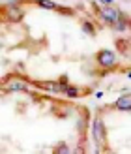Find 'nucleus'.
Listing matches in <instances>:
<instances>
[{
    "label": "nucleus",
    "instance_id": "f257e3e1",
    "mask_svg": "<svg viewBox=\"0 0 131 154\" xmlns=\"http://www.w3.org/2000/svg\"><path fill=\"white\" fill-rule=\"evenodd\" d=\"M97 17H99V21L103 23V25H114L118 19H122V17H126V13L120 10V8H114L112 4H109V6H101L97 10Z\"/></svg>",
    "mask_w": 131,
    "mask_h": 154
},
{
    "label": "nucleus",
    "instance_id": "f03ea898",
    "mask_svg": "<svg viewBox=\"0 0 131 154\" xmlns=\"http://www.w3.org/2000/svg\"><path fill=\"white\" fill-rule=\"evenodd\" d=\"M96 64L101 68V70H111L118 64V55L111 49H99L96 53Z\"/></svg>",
    "mask_w": 131,
    "mask_h": 154
},
{
    "label": "nucleus",
    "instance_id": "7ed1b4c3",
    "mask_svg": "<svg viewBox=\"0 0 131 154\" xmlns=\"http://www.w3.org/2000/svg\"><path fill=\"white\" fill-rule=\"evenodd\" d=\"M2 13H4V19L7 21V23H21L22 19H25V10L17 4V2H10L7 6H4L2 8Z\"/></svg>",
    "mask_w": 131,
    "mask_h": 154
},
{
    "label": "nucleus",
    "instance_id": "20e7f679",
    "mask_svg": "<svg viewBox=\"0 0 131 154\" xmlns=\"http://www.w3.org/2000/svg\"><path fill=\"white\" fill-rule=\"evenodd\" d=\"M92 137H94V143L97 147V152L101 150V147L105 145V124L101 119H94V124H92Z\"/></svg>",
    "mask_w": 131,
    "mask_h": 154
},
{
    "label": "nucleus",
    "instance_id": "39448f33",
    "mask_svg": "<svg viewBox=\"0 0 131 154\" xmlns=\"http://www.w3.org/2000/svg\"><path fill=\"white\" fill-rule=\"evenodd\" d=\"M4 88L7 92H21V90H28V85L19 79V77H15V75H10L6 79V85H4Z\"/></svg>",
    "mask_w": 131,
    "mask_h": 154
},
{
    "label": "nucleus",
    "instance_id": "423d86ee",
    "mask_svg": "<svg viewBox=\"0 0 131 154\" xmlns=\"http://www.w3.org/2000/svg\"><path fill=\"white\" fill-rule=\"evenodd\" d=\"M62 94L66 96V98H81V96H84V94H90V88H82L81 90V87H75V85H66V87H62Z\"/></svg>",
    "mask_w": 131,
    "mask_h": 154
},
{
    "label": "nucleus",
    "instance_id": "0eeeda50",
    "mask_svg": "<svg viewBox=\"0 0 131 154\" xmlns=\"http://www.w3.org/2000/svg\"><path fill=\"white\" fill-rule=\"evenodd\" d=\"M30 83L34 87H37L40 90H45V92H60L58 81H30Z\"/></svg>",
    "mask_w": 131,
    "mask_h": 154
},
{
    "label": "nucleus",
    "instance_id": "6e6552de",
    "mask_svg": "<svg viewBox=\"0 0 131 154\" xmlns=\"http://www.w3.org/2000/svg\"><path fill=\"white\" fill-rule=\"evenodd\" d=\"M114 109H118V111H129L131 109V98H129V94L126 92L124 96H120L116 102H114Z\"/></svg>",
    "mask_w": 131,
    "mask_h": 154
},
{
    "label": "nucleus",
    "instance_id": "1a4fd4ad",
    "mask_svg": "<svg viewBox=\"0 0 131 154\" xmlns=\"http://www.w3.org/2000/svg\"><path fill=\"white\" fill-rule=\"evenodd\" d=\"M28 2L36 4L37 8H41V10H51V11H58L60 10V4L52 2V0H28Z\"/></svg>",
    "mask_w": 131,
    "mask_h": 154
},
{
    "label": "nucleus",
    "instance_id": "9d476101",
    "mask_svg": "<svg viewBox=\"0 0 131 154\" xmlns=\"http://www.w3.org/2000/svg\"><path fill=\"white\" fill-rule=\"evenodd\" d=\"M112 26V30H116V32H127L129 30V17L126 15V17H122V19H118L114 25H111Z\"/></svg>",
    "mask_w": 131,
    "mask_h": 154
},
{
    "label": "nucleus",
    "instance_id": "9b49d317",
    "mask_svg": "<svg viewBox=\"0 0 131 154\" xmlns=\"http://www.w3.org/2000/svg\"><path fill=\"white\" fill-rule=\"evenodd\" d=\"M81 28H82V32L84 34H88V36H96L97 34V28H96V25L92 21H81Z\"/></svg>",
    "mask_w": 131,
    "mask_h": 154
},
{
    "label": "nucleus",
    "instance_id": "f8f14e48",
    "mask_svg": "<svg viewBox=\"0 0 131 154\" xmlns=\"http://www.w3.org/2000/svg\"><path fill=\"white\" fill-rule=\"evenodd\" d=\"M55 154H69L71 152V149H69V145H66V143H60V145H56V149L52 150Z\"/></svg>",
    "mask_w": 131,
    "mask_h": 154
},
{
    "label": "nucleus",
    "instance_id": "ddd939ff",
    "mask_svg": "<svg viewBox=\"0 0 131 154\" xmlns=\"http://www.w3.org/2000/svg\"><path fill=\"white\" fill-rule=\"evenodd\" d=\"M116 47H120L122 53H124V55H127V47H129V43H127V40H118V42H116Z\"/></svg>",
    "mask_w": 131,
    "mask_h": 154
},
{
    "label": "nucleus",
    "instance_id": "4468645a",
    "mask_svg": "<svg viewBox=\"0 0 131 154\" xmlns=\"http://www.w3.org/2000/svg\"><path fill=\"white\" fill-rule=\"evenodd\" d=\"M101 6H109V4H114V0H99Z\"/></svg>",
    "mask_w": 131,
    "mask_h": 154
}]
</instances>
